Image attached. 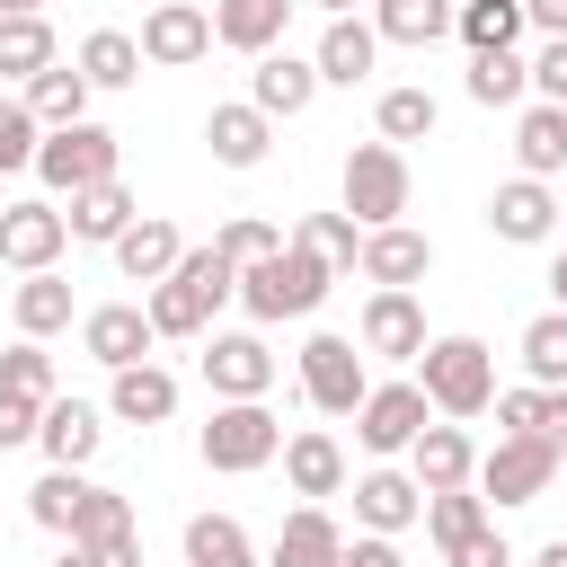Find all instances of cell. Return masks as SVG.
I'll return each instance as SVG.
<instances>
[{"label":"cell","instance_id":"obj_17","mask_svg":"<svg viewBox=\"0 0 567 567\" xmlns=\"http://www.w3.org/2000/svg\"><path fill=\"white\" fill-rule=\"evenodd\" d=\"M284 478H292V496H301V505H319V496H346V443H337L328 425H301V434H284Z\"/></svg>","mask_w":567,"mask_h":567},{"label":"cell","instance_id":"obj_8","mask_svg":"<svg viewBox=\"0 0 567 567\" xmlns=\"http://www.w3.org/2000/svg\"><path fill=\"white\" fill-rule=\"evenodd\" d=\"M549 478H558V452L540 434H496V452L478 461V496H496V505H540Z\"/></svg>","mask_w":567,"mask_h":567},{"label":"cell","instance_id":"obj_32","mask_svg":"<svg viewBox=\"0 0 567 567\" xmlns=\"http://www.w3.org/2000/svg\"><path fill=\"white\" fill-rule=\"evenodd\" d=\"M62 53H53V27H44V9H27V18H0V80H35V71H53Z\"/></svg>","mask_w":567,"mask_h":567},{"label":"cell","instance_id":"obj_59","mask_svg":"<svg viewBox=\"0 0 567 567\" xmlns=\"http://www.w3.org/2000/svg\"><path fill=\"white\" fill-rule=\"evenodd\" d=\"M27 9H44V0H0V18H27Z\"/></svg>","mask_w":567,"mask_h":567},{"label":"cell","instance_id":"obj_57","mask_svg":"<svg viewBox=\"0 0 567 567\" xmlns=\"http://www.w3.org/2000/svg\"><path fill=\"white\" fill-rule=\"evenodd\" d=\"M532 567H567V540H540V558Z\"/></svg>","mask_w":567,"mask_h":567},{"label":"cell","instance_id":"obj_12","mask_svg":"<svg viewBox=\"0 0 567 567\" xmlns=\"http://www.w3.org/2000/svg\"><path fill=\"white\" fill-rule=\"evenodd\" d=\"M80 346H89V363L124 372V363H151L159 328H151V310H142V301H97V310H80Z\"/></svg>","mask_w":567,"mask_h":567},{"label":"cell","instance_id":"obj_14","mask_svg":"<svg viewBox=\"0 0 567 567\" xmlns=\"http://www.w3.org/2000/svg\"><path fill=\"white\" fill-rule=\"evenodd\" d=\"M62 248H71V213H62V204H9V213H0V266L44 275Z\"/></svg>","mask_w":567,"mask_h":567},{"label":"cell","instance_id":"obj_33","mask_svg":"<svg viewBox=\"0 0 567 567\" xmlns=\"http://www.w3.org/2000/svg\"><path fill=\"white\" fill-rule=\"evenodd\" d=\"M186 567H266V558H257V540L230 514H195L186 523Z\"/></svg>","mask_w":567,"mask_h":567},{"label":"cell","instance_id":"obj_47","mask_svg":"<svg viewBox=\"0 0 567 567\" xmlns=\"http://www.w3.org/2000/svg\"><path fill=\"white\" fill-rule=\"evenodd\" d=\"M230 266H257V257H275L284 239H275V221H257V213H239V221H221V239H213Z\"/></svg>","mask_w":567,"mask_h":567},{"label":"cell","instance_id":"obj_42","mask_svg":"<svg viewBox=\"0 0 567 567\" xmlns=\"http://www.w3.org/2000/svg\"><path fill=\"white\" fill-rule=\"evenodd\" d=\"M292 239H310V248H319L337 275L363 257V221H354V213H301V230H292Z\"/></svg>","mask_w":567,"mask_h":567},{"label":"cell","instance_id":"obj_26","mask_svg":"<svg viewBox=\"0 0 567 567\" xmlns=\"http://www.w3.org/2000/svg\"><path fill=\"white\" fill-rule=\"evenodd\" d=\"M177 257H186V239H177V221H159V213H142V221L115 239V275H124V284H159V275H177Z\"/></svg>","mask_w":567,"mask_h":567},{"label":"cell","instance_id":"obj_28","mask_svg":"<svg viewBox=\"0 0 567 567\" xmlns=\"http://www.w3.org/2000/svg\"><path fill=\"white\" fill-rule=\"evenodd\" d=\"M514 159H523V177H558L567 168V106L532 97L523 124H514Z\"/></svg>","mask_w":567,"mask_h":567},{"label":"cell","instance_id":"obj_4","mask_svg":"<svg viewBox=\"0 0 567 567\" xmlns=\"http://www.w3.org/2000/svg\"><path fill=\"white\" fill-rule=\"evenodd\" d=\"M115 159H124V142L106 133V124H53L44 133V151H35V177L53 186V195H80V186H97V177H115Z\"/></svg>","mask_w":567,"mask_h":567},{"label":"cell","instance_id":"obj_22","mask_svg":"<svg viewBox=\"0 0 567 567\" xmlns=\"http://www.w3.org/2000/svg\"><path fill=\"white\" fill-rule=\"evenodd\" d=\"M337 549H346L337 514L328 505H292L284 532H275V549H266V567H337Z\"/></svg>","mask_w":567,"mask_h":567},{"label":"cell","instance_id":"obj_56","mask_svg":"<svg viewBox=\"0 0 567 567\" xmlns=\"http://www.w3.org/2000/svg\"><path fill=\"white\" fill-rule=\"evenodd\" d=\"M549 301H558V310H567V248H558V257H549Z\"/></svg>","mask_w":567,"mask_h":567},{"label":"cell","instance_id":"obj_19","mask_svg":"<svg viewBox=\"0 0 567 567\" xmlns=\"http://www.w3.org/2000/svg\"><path fill=\"white\" fill-rule=\"evenodd\" d=\"M204 142H213V159H221V168H257V159L275 151V115H266L257 97H230V106H213V115H204Z\"/></svg>","mask_w":567,"mask_h":567},{"label":"cell","instance_id":"obj_50","mask_svg":"<svg viewBox=\"0 0 567 567\" xmlns=\"http://www.w3.org/2000/svg\"><path fill=\"white\" fill-rule=\"evenodd\" d=\"M443 567H514V549H505V532H496V523H478L470 540H452V549H443Z\"/></svg>","mask_w":567,"mask_h":567},{"label":"cell","instance_id":"obj_6","mask_svg":"<svg viewBox=\"0 0 567 567\" xmlns=\"http://www.w3.org/2000/svg\"><path fill=\"white\" fill-rule=\"evenodd\" d=\"M301 399L319 416H354L372 399V372H363V346L354 337H310L301 346Z\"/></svg>","mask_w":567,"mask_h":567},{"label":"cell","instance_id":"obj_5","mask_svg":"<svg viewBox=\"0 0 567 567\" xmlns=\"http://www.w3.org/2000/svg\"><path fill=\"white\" fill-rule=\"evenodd\" d=\"M346 213L363 230H381V221L408 213V151L399 142H354L346 151Z\"/></svg>","mask_w":567,"mask_h":567},{"label":"cell","instance_id":"obj_37","mask_svg":"<svg viewBox=\"0 0 567 567\" xmlns=\"http://www.w3.org/2000/svg\"><path fill=\"white\" fill-rule=\"evenodd\" d=\"M142 310H151V328H159V337H204V328H213L204 292H195V284H177V275H159Z\"/></svg>","mask_w":567,"mask_h":567},{"label":"cell","instance_id":"obj_44","mask_svg":"<svg viewBox=\"0 0 567 567\" xmlns=\"http://www.w3.org/2000/svg\"><path fill=\"white\" fill-rule=\"evenodd\" d=\"M177 284H195V292H204V310L239 301V266H230L221 248H186V257H177Z\"/></svg>","mask_w":567,"mask_h":567},{"label":"cell","instance_id":"obj_53","mask_svg":"<svg viewBox=\"0 0 567 567\" xmlns=\"http://www.w3.org/2000/svg\"><path fill=\"white\" fill-rule=\"evenodd\" d=\"M540 443L558 452V470H567V390H549L540 399Z\"/></svg>","mask_w":567,"mask_h":567},{"label":"cell","instance_id":"obj_27","mask_svg":"<svg viewBox=\"0 0 567 567\" xmlns=\"http://www.w3.org/2000/svg\"><path fill=\"white\" fill-rule=\"evenodd\" d=\"M106 408H115L124 425H168V416H177V381H168L159 363H124L115 390H106Z\"/></svg>","mask_w":567,"mask_h":567},{"label":"cell","instance_id":"obj_34","mask_svg":"<svg viewBox=\"0 0 567 567\" xmlns=\"http://www.w3.org/2000/svg\"><path fill=\"white\" fill-rule=\"evenodd\" d=\"M372 27L381 44H434L452 35V0H372Z\"/></svg>","mask_w":567,"mask_h":567},{"label":"cell","instance_id":"obj_3","mask_svg":"<svg viewBox=\"0 0 567 567\" xmlns=\"http://www.w3.org/2000/svg\"><path fill=\"white\" fill-rule=\"evenodd\" d=\"M195 452H204V470H221V478H248V470H266V461L284 452V425L266 416V399H221V408L204 416Z\"/></svg>","mask_w":567,"mask_h":567},{"label":"cell","instance_id":"obj_51","mask_svg":"<svg viewBox=\"0 0 567 567\" xmlns=\"http://www.w3.org/2000/svg\"><path fill=\"white\" fill-rule=\"evenodd\" d=\"M532 97L567 106V35H549V44H540V62H532Z\"/></svg>","mask_w":567,"mask_h":567},{"label":"cell","instance_id":"obj_39","mask_svg":"<svg viewBox=\"0 0 567 567\" xmlns=\"http://www.w3.org/2000/svg\"><path fill=\"white\" fill-rule=\"evenodd\" d=\"M523 89H532L523 53H470V97L478 106H523Z\"/></svg>","mask_w":567,"mask_h":567},{"label":"cell","instance_id":"obj_60","mask_svg":"<svg viewBox=\"0 0 567 567\" xmlns=\"http://www.w3.org/2000/svg\"><path fill=\"white\" fill-rule=\"evenodd\" d=\"M310 9H328V18H346V9H354V0H310Z\"/></svg>","mask_w":567,"mask_h":567},{"label":"cell","instance_id":"obj_54","mask_svg":"<svg viewBox=\"0 0 567 567\" xmlns=\"http://www.w3.org/2000/svg\"><path fill=\"white\" fill-rule=\"evenodd\" d=\"M80 549H89L97 567H142V540H133V532H115V540H80Z\"/></svg>","mask_w":567,"mask_h":567},{"label":"cell","instance_id":"obj_13","mask_svg":"<svg viewBox=\"0 0 567 567\" xmlns=\"http://www.w3.org/2000/svg\"><path fill=\"white\" fill-rule=\"evenodd\" d=\"M487 230L505 239V248H540L549 230H558V195H549V177H505L496 195H487Z\"/></svg>","mask_w":567,"mask_h":567},{"label":"cell","instance_id":"obj_11","mask_svg":"<svg viewBox=\"0 0 567 567\" xmlns=\"http://www.w3.org/2000/svg\"><path fill=\"white\" fill-rule=\"evenodd\" d=\"M363 284L372 292H416L425 275H434V239L425 230H408V221H381V230H363Z\"/></svg>","mask_w":567,"mask_h":567},{"label":"cell","instance_id":"obj_46","mask_svg":"<svg viewBox=\"0 0 567 567\" xmlns=\"http://www.w3.org/2000/svg\"><path fill=\"white\" fill-rule=\"evenodd\" d=\"M115 532H133V505H124L115 487H89V496H80V523H71V540H115Z\"/></svg>","mask_w":567,"mask_h":567},{"label":"cell","instance_id":"obj_30","mask_svg":"<svg viewBox=\"0 0 567 567\" xmlns=\"http://www.w3.org/2000/svg\"><path fill=\"white\" fill-rule=\"evenodd\" d=\"M523 27H532L523 0H461V9H452V35H461L470 53H514Z\"/></svg>","mask_w":567,"mask_h":567},{"label":"cell","instance_id":"obj_31","mask_svg":"<svg viewBox=\"0 0 567 567\" xmlns=\"http://www.w3.org/2000/svg\"><path fill=\"white\" fill-rule=\"evenodd\" d=\"M89 97H97V89H89V71H80V62H53V71H35V80H27V106H35V124H44V133H53V124H80V115H89Z\"/></svg>","mask_w":567,"mask_h":567},{"label":"cell","instance_id":"obj_55","mask_svg":"<svg viewBox=\"0 0 567 567\" xmlns=\"http://www.w3.org/2000/svg\"><path fill=\"white\" fill-rule=\"evenodd\" d=\"M523 18H532L540 35H567V0H523Z\"/></svg>","mask_w":567,"mask_h":567},{"label":"cell","instance_id":"obj_25","mask_svg":"<svg viewBox=\"0 0 567 567\" xmlns=\"http://www.w3.org/2000/svg\"><path fill=\"white\" fill-rule=\"evenodd\" d=\"M133 221H142V204H133V186H124V177H97V186H80V195H71V239L115 248Z\"/></svg>","mask_w":567,"mask_h":567},{"label":"cell","instance_id":"obj_20","mask_svg":"<svg viewBox=\"0 0 567 567\" xmlns=\"http://www.w3.org/2000/svg\"><path fill=\"white\" fill-rule=\"evenodd\" d=\"M408 470H416L425 496H443V487H478V452H470L461 416H452V425H425V434L408 443Z\"/></svg>","mask_w":567,"mask_h":567},{"label":"cell","instance_id":"obj_62","mask_svg":"<svg viewBox=\"0 0 567 567\" xmlns=\"http://www.w3.org/2000/svg\"><path fill=\"white\" fill-rule=\"evenodd\" d=\"M0 213H9V195H0Z\"/></svg>","mask_w":567,"mask_h":567},{"label":"cell","instance_id":"obj_61","mask_svg":"<svg viewBox=\"0 0 567 567\" xmlns=\"http://www.w3.org/2000/svg\"><path fill=\"white\" fill-rule=\"evenodd\" d=\"M558 230H567V195H558Z\"/></svg>","mask_w":567,"mask_h":567},{"label":"cell","instance_id":"obj_41","mask_svg":"<svg viewBox=\"0 0 567 567\" xmlns=\"http://www.w3.org/2000/svg\"><path fill=\"white\" fill-rule=\"evenodd\" d=\"M478 523H487V496H478V487H443V496H425V532H434V549L470 540Z\"/></svg>","mask_w":567,"mask_h":567},{"label":"cell","instance_id":"obj_29","mask_svg":"<svg viewBox=\"0 0 567 567\" xmlns=\"http://www.w3.org/2000/svg\"><path fill=\"white\" fill-rule=\"evenodd\" d=\"M71 62L89 71V89H133V80H142V35H124V27H89Z\"/></svg>","mask_w":567,"mask_h":567},{"label":"cell","instance_id":"obj_45","mask_svg":"<svg viewBox=\"0 0 567 567\" xmlns=\"http://www.w3.org/2000/svg\"><path fill=\"white\" fill-rule=\"evenodd\" d=\"M0 390H27V399H53V354H44V337H18V346L0 354Z\"/></svg>","mask_w":567,"mask_h":567},{"label":"cell","instance_id":"obj_52","mask_svg":"<svg viewBox=\"0 0 567 567\" xmlns=\"http://www.w3.org/2000/svg\"><path fill=\"white\" fill-rule=\"evenodd\" d=\"M337 567H408V558H399V540H390V532H363V540H346V549H337Z\"/></svg>","mask_w":567,"mask_h":567},{"label":"cell","instance_id":"obj_15","mask_svg":"<svg viewBox=\"0 0 567 567\" xmlns=\"http://www.w3.org/2000/svg\"><path fill=\"white\" fill-rule=\"evenodd\" d=\"M354 346L381 354V363H416V354H425V310H416V292H372Z\"/></svg>","mask_w":567,"mask_h":567},{"label":"cell","instance_id":"obj_1","mask_svg":"<svg viewBox=\"0 0 567 567\" xmlns=\"http://www.w3.org/2000/svg\"><path fill=\"white\" fill-rule=\"evenodd\" d=\"M328 284H337V266H328L310 239H284L275 257L239 266V301H248L257 328H275V319H310V310L328 301Z\"/></svg>","mask_w":567,"mask_h":567},{"label":"cell","instance_id":"obj_48","mask_svg":"<svg viewBox=\"0 0 567 567\" xmlns=\"http://www.w3.org/2000/svg\"><path fill=\"white\" fill-rule=\"evenodd\" d=\"M540 381H523V390H496V434H540Z\"/></svg>","mask_w":567,"mask_h":567},{"label":"cell","instance_id":"obj_43","mask_svg":"<svg viewBox=\"0 0 567 567\" xmlns=\"http://www.w3.org/2000/svg\"><path fill=\"white\" fill-rule=\"evenodd\" d=\"M35 151H44V124H35V106H27V97H0V177L35 168Z\"/></svg>","mask_w":567,"mask_h":567},{"label":"cell","instance_id":"obj_9","mask_svg":"<svg viewBox=\"0 0 567 567\" xmlns=\"http://www.w3.org/2000/svg\"><path fill=\"white\" fill-rule=\"evenodd\" d=\"M204 381H213V399H266L275 390V346L257 337V328H230V337H204Z\"/></svg>","mask_w":567,"mask_h":567},{"label":"cell","instance_id":"obj_35","mask_svg":"<svg viewBox=\"0 0 567 567\" xmlns=\"http://www.w3.org/2000/svg\"><path fill=\"white\" fill-rule=\"evenodd\" d=\"M62 328H71V284L44 266L18 284V337H62Z\"/></svg>","mask_w":567,"mask_h":567},{"label":"cell","instance_id":"obj_24","mask_svg":"<svg viewBox=\"0 0 567 567\" xmlns=\"http://www.w3.org/2000/svg\"><path fill=\"white\" fill-rule=\"evenodd\" d=\"M319 89H328V80H319V62H301V53H257V71H248V97H257L266 115H301Z\"/></svg>","mask_w":567,"mask_h":567},{"label":"cell","instance_id":"obj_38","mask_svg":"<svg viewBox=\"0 0 567 567\" xmlns=\"http://www.w3.org/2000/svg\"><path fill=\"white\" fill-rule=\"evenodd\" d=\"M523 372H532L540 390H567V310H540V319L523 328Z\"/></svg>","mask_w":567,"mask_h":567},{"label":"cell","instance_id":"obj_21","mask_svg":"<svg viewBox=\"0 0 567 567\" xmlns=\"http://www.w3.org/2000/svg\"><path fill=\"white\" fill-rule=\"evenodd\" d=\"M319 80L328 89H354V80H372V62H381V27L372 18H328V35H319Z\"/></svg>","mask_w":567,"mask_h":567},{"label":"cell","instance_id":"obj_40","mask_svg":"<svg viewBox=\"0 0 567 567\" xmlns=\"http://www.w3.org/2000/svg\"><path fill=\"white\" fill-rule=\"evenodd\" d=\"M80 496H89V478H80V470H44V478L27 487V514H35L44 532H62V540H71V523H80Z\"/></svg>","mask_w":567,"mask_h":567},{"label":"cell","instance_id":"obj_10","mask_svg":"<svg viewBox=\"0 0 567 567\" xmlns=\"http://www.w3.org/2000/svg\"><path fill=\"white\" fill-rule=\"evenodd\" d=\"M213 53V9H195V0H151V18H142V62L151 71H186V62H204Z\"/></svg>","mask_w":567,"mask_h":567},{"label":"cell","instance_id":"obj_58","mask_svg":"<svg viewBox=\"0 0 567 567\" xmlns=\"http://www.w3.org/2000/svg\"><path fill=\"white\" fill-rule=\"evenodd\" d=\"M53 567H97V558H89V549H80V540H71V549H62V558H53Z\"/></svg>","mask_w":567,"mask_h":567},{"label":"cell","instance_id":"obj_23","mask_svg":"<svg viewBox=\"0 0 567 567\" xmlns=\"http://www.w3.org/2000/svg\"><path fill=\"white\" fill-rule=\"evenodd\" d=\"M292 9H301V0H213V44H230V53H275Z\"/></svg>","mask_w":567,"mask_h":567},{"label":"cell","instance_id":"obj_16","mask_svg":"<svg viewBox=\"0 0 567 567\" xmlns=\"http://www.w3.org/2000/svg\"><path fill=\"white\" fill-rule=\"evenodd\" d=\"M97 443H106V425H97V408L89 399H44V425H35V452L53 461V470H89L97 461Z\"/></svg>","mask_w":567,"mask_h":567},{"label":"cell","instance_id":"obj_49","mask_svg":"<svg viewBox=\"0 0 567 567\" xmlns=\"http://www.w3.org/2000/svg\"><path fill=\"white\" fill-rule=\"evenodd\" d=\"M35 425H44V399H27V390H0V452L35 443Z\"/></svg>","mask_w":567,"mask_h":567},{"label":"cell","instance_id":"obj_7","mask_svg":"<svg viewBox=\"0 0 567 567\" xmlns=\"http://www.w3.org/2000/svg\"><path fill=\"white\" fill-rule=\"evenodd\" d=\"M425 425H434V399H425V381H372V399L354 408V443H363L372 461L408 452Z\"/></svg>","mask_w":567,"mask_h":567},{"label":"cell","instance_id":"obj_18","mask_svg":"<svg viewBox=\"0 0 567 567\" xmlns=\"http://www.w3.org/2000/svg\"><path fill=\"white\" fill-rule=\"evenodd\" d=\"M354 523L363 532H408V523H425V487H416V470H363L354 478Z\"/></svg>","mask_w":567,"mask_h":567},{"label":"cell","instance_id":"obj_36","mask_svg":"<svg viewBox=\"0 0 567 567\" xmlns=\"http://www.w3.org/2000/svg\"><path fill=\"white\" fill-rule=\"evenodd\" d=\"M372 124H381V142H425L443 124V106H434V89H381Z\"/></svg>","mask_w":567,"mask_h":567},{"label":"cell","instance_id":"obj_2","mask_svg":"<svg viewBox=\"0 0 567 567\" xmlns=\"http://www.w3.org/2000/svg\"><path fill=\"white\" fill-rule=\"evenodd\" d=\"M416 381H425L434 416H487V408H496V354H487L478 337H425Z\"/></svg>","mask_w":567,"mask_h":567}]
</instances>
